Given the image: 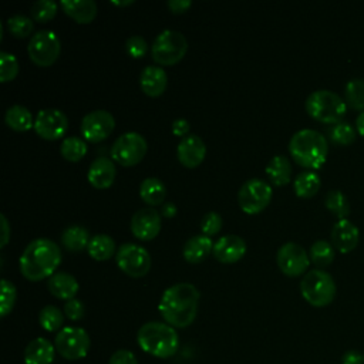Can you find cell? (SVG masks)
Returning <instances> with one entry per match:
<instances>
[{
  "label": "cell",
  "instance_id": "3",
  "mask_svg": "<svg viewBox=\"0 0 364 364\" xmlns=\"http://www.w3.org/2000/svg\"><path fill=\"white\" fill-rule=\"evenodd\" d=\"M289 152L291 158L310 171L318 169L327 159V138L311 128H303L294 132L289 141Z\"/></svg>",
  "mask_w": 364,
  "mask_h": 364
},
{
  "label": "cell",
  "instance_id": "17",
  "mask_svg": "<svg viewBox=\"0 0 364 364\" xmlns=\"http://www.w3.org/2000/svg\"><path fill=\"white\" fill-rule=\"evenodd\" d=\"M246 242L237 235H225L213 245V257L220 263H236L246 253Z\"/></svg>",
  "mask_w": 364,
  "mask_h": 364
},
{
  "label": "cell",
  "instance_id": "40",
  "mask_svg": "<svg viewBox=\"0 0 364 364\" xmlns=\"http://www.w3.org/2000/svg\"><path fill=\"white\" fill-rule=\"evenodd\" d=\"M0 286H1L0 316L6 317L9 313H11V310L14 307V303L17 299V290H16V286L7 279H1Z\"/></svg>",
  "mask_w": 364,
  "mask_h": 364
},
{
  "label": "cell",
  "instance_id": "47",
  "mask_svg": "<svg viewBox=\"0 0 364 364\" xmlns=\"http://www.w3.org/2000/svg\"><path fill=\"white\" fill-rule=\"evenodd\" d=\"M341 364H364L363 353L357 350H348L341 357Z\"/></svg>",
  "mask_w": 364,
  "mask_h": 364
},
{
  "label": "cell",
  "instance_id": "13",
  "mask_svg": "<svg viewBox=\"0 0 364 364\" xmlns=\"http://www.w3.org/2000/svg\"><path fill=\"white\" fill-rule=\"evenodd\" d=\"M36 134L47 141H57L68 131L67 115L57 108H43L34 118Z\"/></svg>",
  "mask_w": 364,
  "mask_h": 364
},
{
  "label": "cell",
  "instance_id": "2",
  "mask_svg": "<svg viewBox=\"0 0 364 364\" xmlns=\"http://www.w3.org/2000/svg\"><path fill=\"white\" fill-rule=\"evenodd\" d=\"M61 263V250L55 242L47 237L31 240L23 250L18 264L21 274L31 282L51 277Z\"/></svg>",
  "mask_w": 364,
  "mask_h": 364
},
{
  "label": "cell",
  "instance_id": "49",
  "mask_svg": "<svg viewBox=\"0 0 364 364\" xmlns=\"http://www.w3.org/2000/svg\"><path fill=\"white\" fill-rule=\"evenodd\" d=\"M0 220H1V239H0V247H4L9 240H10V225L9 220L6 218V215H0Z\"/></svg>",
  "mask_w": 364,
  "mask_h": 364
},
{
  "label": "cell",
  "instance_id": "21",
  "mask_svg": "<svg viewBox=\"0 0 364 364\" xmlns=\"http://www.w3.org/2000/svg\"><path fill=\"white\" fill-rule=\"evenodd\" d=\"M168 85V75L159 65H146L139 74V87L148 97H159Z\"/></svg>",
  "mask_w": 364,
  "mask_h": 364
},
{
  "label": "cell",
  "instance_id": "51",
  "mask_svg": "<svg viewBox=\"0 0 364 364\" xmlns=\"http://www.w3.org/2000/svg\"><path fill=\"white\" fill-rule=\"evenodd\" d=\"M355 129L361 136H364V111H361L355 118Z\"/></svg>",
  "mask_w": 364,
  "mask_h": 364
},
{
  "label": "cell",
  "instance_id": "35",
  "mask_svg": "<svg viewBox=\"0 0 364 364\" xmlns=\"http://www.w3.org/2000/svg\"><path fill=\"white\" fill-rule=\"evenodd\" d=\"M324 205L326 208L334 213L338 219H347L348 213H350V203L348 199L346 198V195L338 191V189H331L326 193L324 198Z\"/></svg>",
  "mask_w": 364,
  "mask_h": 364
},
{
  "label": "cell",
  "instance_id": "25",
  "mask_svg": "<svg viewBox=\"0 0 364 364\" xmlns=\"http://www.w3.org/2000/svg\"><path fill=\"white\" fill-rule=\"evenodd\" d=\"M213 242L206 235H195L189 237L185 245L182 255L189 263H200L203 262L213 250Z\"/></svg>",
  "mask_w": 364,
  "mask_h": 364
},
{
  "label": "cell",
  "instance_id": "44",
  "mask_svg": "<svg viewBox=\"0 0 364 364\" xmlns=\"http://www.w3.org/2000/svg\"><path fill=\"white\" fill-rule=\"evenodd\" d=\"M64 314L71 321L81 320L84 317V314H85L84 303L81 300H78V299H71V300L65 301V304H64Z\"/></svg>",
  "mask_w": 364,
  "mask_h": 364
},
{
  "label": "cell",
  "instance_id": "43",
  "mask_svg": "<svg viewBox=\"0 0 364 364\" xmlns=\"http://www.w3.org/2000/svg\"><path fill=\"white\" fill-rule=\"evenodd\" d=\"M125 50L132 58H142L148 51V43L142 36H131L125 41Z\"/></svg>",
  "mask_w": 364,
  "mask_h": 364
},
{
  "label": "cell",
  "instance_id": "20",
  "mask_svg": "<svg viewBox=\"0 0 364 364\" xmlns=\"http://www.w3.org/2000/svg\"><path fill=\"white\" fill-rule=\"evenodd\" d=\"M115 175H117V169H115L114 161L105 156H100L91 162L88 168L87 179L94 188L105 189L114 183Z\"/></svg>",
  "mask_w": 364,
  "mask_h": 364
},
{
  "label": "cell",
  "instance_id": "38",
  "mask_svg": "<svg viewBox=\"0 0 364 364\" xmlns=\"http://www.w3.org/2000/svg\"><path fill=\"white\" fill-rule=\"evenodd\" d=\"M7 30L17 38L28 37L34 30V20L24 14H13L7 18Z\"/></svg>",
  "mask_w": 364,
  "mask_h": 364
},
{
  "label": "cell",
  "instance_id": "29",
  "mask_svg": "<svg viewBox=\"0 0 364 364\" xmlns=\"http://www.w3.org/2000/svg\"><path fill=\"white\" fill-rule=\"evenodd\" d=\"M139 196L149 206L162 205L166 196V186L159 178H145L139 185Z\"/></svg>",
  "mask_w": 364,
  "mask_h": 364
},
{
  "label": "cell",
  "instance_id": "1",
  "mask_svg": "<svg viewBox=\"0 0 364 364\" xmlns=\"http://www.w3.org/2000/svg\"><path fill=\"white\" fill-rule=\"evenodd\" d=\"M199 297V290L192 283H176L162 293L158 310L165 323L185 328L193 323L198 314Z\"/></svg>",
  "mask_w": 364,
  "mask_h": 364
},
{
  "label": "cell",
  "instance_id": "53",
  "mask_svg": "<svg viewBox=\"0 0 364 364\" xmlns=\"http://www.w3.org/2000/svg\"><path fill=\"white\" fill-rule=\"evenodd\" d=\"M363 357H364V353H363Z\"/></svg>",
  "mask_w": 364,
  "mask_h": 364
},
{
  "label": "cell",
  "instance_id": "33",
  "mask_svg": "<svg viewBox=\"0 0 364 364\" xmlns=\"http://www.w3.org/2000/svg\"><path fill=\"white\" fill-rule=\"evenodd\" d=\"M309 256L317 267H327L334 260V246L324 239H318L310 246Z\"/></svg>",
  "mask_w": 364,
  "mask_h": 364
},
{
  "label": "cell",
  "instance_id": "19",
  "mask_svg": "<svg viewBox=\"0 0 364 364\" xmlns=\"http://www.w3.org/2000/svg\"><path fill=\"white\" fill-rule=\"evenodd\" d=\"M330 237L334 249L340 250L341 253H348L358 245L360 230L351 220L338 219L333 225Z\"/></svg>",
  "mask_w": 364,
  "mask_h": 364
},
{
  "label": "cell",
  "instance_id": "31",
  "mask_svg": "<svg viewBox=\"0 0 364 364\" xmlns=\"http://www.w3.org/2000/svg\"><path fill=\"white\" fill-rule=\"evenodd\" d=\"M321 185V179L314 171H301L296 175L293 182V189L300 198H311L314 196Z\"/></svg>",
  "mask_w": 364,
  "mask_h": 364
},
{
  "label": "cell",
  "instance_id": "18",
  "mask_svg": "<svg viewBox=\"0 0 364 364\" xmlns=\"http://www.w3.org/2000/svg\"><path fill=\"white\" fill-rule=\"evenodd\" d=\"M178 161L186 168H195L202 164L206 156V145L196 134H189L182 138L176 148Z\"/></svg>",
  "mask_w": 364,
  "mask_h": 364
},
{
  "label": "cell",
  "instance_id": "4",
  "mask_svg": "<svg viewBox=\"0 0 364 364\" xmlns=\"http://www.w3.org/2000/svg\"><path fill=\"white\" fill-rule=\"evenodd\" d=\"M136 341L142 351L156 358L172 357L179 347L175 327L162 321H148L136 333Z\"/></svg>",
  "mask_w": 364,
  "mask_h": 364
},
{
  "label": "cell",
  "instance_id": "14",
  "mask_svg": "<svg viewBox=\"0 0 364 364\" xmlns=\"http://www.w3.org/2000/svg\"><path fill=\"white\" fill-rule=\"evenodd\" d=\"M115 129V118L107 109H95L85 114L81 119V135L91 144L101 142Z\"/></svg>",
  "mask_w": 364,
  "mask_h": 364
},
{
  "label": "cell",
  "instance_id": "52",
  "mask_svg": "<svg viewBox=\"0 0 364 364\" xmlns=\"http://www.w3.org/2000/svg\"><path fill=\"white\" fill-rule=\"evenodd\" d=\"M111 3L115 4V6H128V4H132L134 1L132 0H128V1H115V0H112Z\"/></svg>",
  "mask_w": 364,
  "mask_h": 364
},
{
  "label": "cell",
  "instance_id": "23",
  "mask_svg": "<svg viewBox=\"0 0 364 364\" xmlns=\"http://www.w3.org/2000/svg\"><path fill=\"white\" fill-rule=\"evenodd\" d=\"M47 287L50 290V293L61 300H71L75 299L78 290H80V284L77 282V279L67 273V272H57L54 273L48 282H47Z\"/></svg>",
  "mask_w": 364,
  "mask_h": 364
},
{
  "label": "cell",
  "instance_id": "15",
  "mask_svg": "<svg viewBox=\"0 0 364 364\" xmlns=\"http://www.w3.org/2000/svg\"><path fill=\"white\" fill-rule=\"evenodd\" d=\"M276 262L282 273L290 277H296L307 270L310 264V256L301 245L296 242H286L279 247L276 253Z\"/></svg>",
  "mask_w": 364,
  "mask_h": 364
},
{
  "label": "cell",
  "instance_id": "34",
  "mask_svg": "<svg viewBox=\"0 0 364 364\" xmlns=\"http://www.w3.org/2000/svg\"><path fill=\"white\" fill-rule=\"evenodd\" d=\"M64 313L53 306V304H48V306H44L41 310H40V314H38V321H40V326L46 330V331H50V333H54V331H60L63 328V324H64Z\"/></svg>",
  "mask_w": 364,
  "mask_h": 364
},
{
  "label": "cell",
  "instance_id": "5",
  "mask_svg": "<svg viewBox=\"0 0 364 364\" xmlns=\"http://www.w3.org/2000/svg\"><path fill=\"white\" fill-rule=\"evenodd\" d=\"M307 114L324 124H336L343 121L347 109L346 100L330 90H316L309 94L304 102Z\"/></svg>",
  "mask_w": 364,
  "mask_h": 364
},
{
  "label": "cell",
  "instance_id": "39",
  "mask_svg": "<svg viewBox=\"0 0 364 364\" xmlns=\"http://www.w3.org/2000/svg\"><path fill=\"white\" fill-rule=\"evenodd\" d=\"M31 18L37 23H46L55 17L57 3L53 0H38L30 9Z\"/></svg>",
  "mask_w": 364,
  "mask_h": 364
},
{
  "label": "cell",
  "instance_id": "41",
  "mask_svg": "<svg viewBox=\"0 0 364 364\" xmlns=\"http://www.w3.org/2000/svg\"><path fill=\"white\" fill-rule=\"evenodd\" d=\"M18 61L14 54L7 51H0V81H13L18 74Z\"/></svg>",
  "mask_w": 364,
  "mask_h": 364
},
{
  "label": "cell",
  "instance_id": "45",
  "mask_svg": "<svg viewBox=\"0 0 364 364\" xmlns=\"http://www.w3.org/2000/svg\"><path fill=\"white\" fill-rule=\"evenodd\" d=\"M108 364H138L135 354L129 350H117L111 357Z\"/></svg>",
  "mask_w": 364,
  "mask_h": 364
},
{
  "label": "cell",
  "instance_id": "32",
  "mask_svg": "<svg viewBox=\"0 0 364 364\" xmlns=\"http://www.w3.org/2000/svg\"><path fill=\"white\" fill-rule=\"evenodd\" d=\"M60 152L64 159L70 162H78L87 154V144L80 136H65L60 145Z\"/></svg>",
  "mask_w": 364,
  "mask_h": 364
},
{
  "label": "cell",
  "instance_id": "36",
  "mask_svg": "<svg viewBox=\"0 0 364 364\" xmlns=\"http://www.w3.org/2000/svg\"><path fill=\"white\" fill-rule=\"evenodd\" d=\"M346 104L357 111H364V80L351 78L344 87Z\"/></svg>",
  "mask_w": 364,
  "mask_h": 364
},
{
  "label": "cell",
  "instance_id": "48",
  "mask_svg": "<svg viewBox=\"0 0 364 364\" xmlns=\"http://www.w3.org/2000/svg\"><path fill=\"white\" fill-rule=\"evenodd\" d=\"M166 6L172 13L181 14V13H185L192 6V1L191 0H169L166 3Z\"/></svg>",
  "mask_w": 364,
  "mask_h": 364
},
{
  "label": "cell",
  "instance_id": "30",
  "mask_svg": "<svg viewBox=\"0 0 364 364\" xmlns=\"http://www.w3.org/2000/svg\"><path fill=\"white\" fill-rule=\"evenodd\" d=\"M90 240V232L81 225H71L61 233V243L70 252H80L87 249Z\"/></svg>",
  "mask_w": 364,
  "mask_h": 364
},
{
  "label": "cell",
  "instance_id": "28",
  "mask_svg": "<svg viewBox=\"0 0 364 364\" xmlns=\"http://www.w3.org/2000/svg\"><path fill=\"white\" fill-rule=\"evenodd\" d=\"M4 121L9 128L18 131V132L28 131L30 128L34 127L33 114L30 112L28 108H26L24 105H20V104H14L7 108V111L4 114Z\"/></svg>",
  "mask_w": 364,
  "mask_h": 364
},
{
  "label": "cell",
  "instance_id": "9",
  "mask_svg": "<svg viewBox=\"0 0 364 364\" xmlns=\"http://www.w3.org/2000/svg\"><path fill=\"white\" fill-rule=\"evenodd\" d=\"M54 346L57 353L70 361L81 360L84 358L91 347V338L88 333L81 328V327H63L55 338H54Z\"/></svg>",
  "mask_w": 364,
  "mask_h": 364
},
{
  "label": "cell",
  "instance_id": "11",
  "mask_svg": "<svg viewBox=\"0 0 364 364\" xmlns=\"http://www.w3.org/2000/svg\"><path fill=\"white\" fill-rule=\"evenodd\" d=\"M61 51L58 36L53 30H40L28 41L27 53L30 60L38 67H48L57 61Z\"/></svg>",
  "mask_w": 364,
  "mask_h": 364
},
{
  "label": "cell",
  "instance_id": "50",
  "mask_svg": "<svg viewBox=\"0 0 364 364\" xmlns=\"http://www.w3.org/2000/svg\"><path fill=\"white\" fill-rule=\"evenodd\" d=\"M176 212H178V209H176V205L173 202H166L161 206V215L164 218H168V219L173 218L176 215Z\"/></svg>",
  "mask_w": 364,
  "mask_h": 364
},
{
  "label": "cell",
  "instance_id": "22",
  "mask_svg": "<svg viewBox=\"0 0 364 364\" xmlns=\"http://www.w3.org/2000/svg\"><path fill=\"white\" fill-rule=\"evenodd\" d=\"M55 351V346L51 341L44 337H37L26 346L23 358L26 364H51Z\"/></svg>",
  "mask_w": 364,
  "mask_h": 364
},
{
  "label": "cell",
  "instance_id": "10",
  "mask_svg": "<svg viewBox=\"0 0 364 364\" xmlns=\"http://www.w3.org/2000/svg\"><path fill=\"white\" fill-rule=\"evenodd\" d=\"M273 196L270 183L260 178H252L243 182L237 192V202L240 209L247 215L260 213L267 208Z\"/></svg>",
  "mask_w": 364,
  "mask_h": 364
},
{
  "label": "cell",
  "instance_id": "26",
  "mask_svg": "<svg viewBox=\"0 0 364 364\" xmlns=\"http://www.w3.org/2000/svg\"><path fill=\"white\" fill-rule=\"evenodd\" d=\"M266 175L269 181L276 185H287L291 179V164L284 155H274L266 165Z\"/></svg>",
  "mask_w": 364,
  "mask_h": 364
},
{
  "label": "cell",
  "instance_id": "46",
  "mask_svg": "<svg viewBox=\"0 0 364 364\" xmlns=\"http://www.w3.org/2000/svg\"><path fill=\"white\" fill-rule=\"evenodd\" d=\"M189 129H191V125L185 118H176L172 122V134L176 136L185 138L186 135H189Z\"/></svg>",
  "mask_w": 364,
  "mask_h": 364
},
{
  "label": "cell",
  "instance_id": "7",
  "mask_svg": "<svg viewBox=\"0 0 364 364\" xmlns=\"http://www.w3.org/2000/svg\"><path fill=\"white\" fill-rule=\"evenodd\" d=\"M188 51L186 37L176 30H162L151 46V55L159 65H173L183 58Z\"/></svg>",
  "mask_w": 364,
  "mask_h": 364
},
{
  "label": "cell",
  "instance_id": "37",
  "mask_svg": "<svg viewBox=\"0 0 364 364\" xmlns=\"http://www.w3.org/2000/svg\"><path fill=\"white\" fill-rule=\"evenodd\" d=\"M357 129L348 121H338L328 128V138L333 144L348 145L355 139Z\"/></svg>",
  "mask_w": 364,
  "mask_h": 364
},
{
  "label": "cell",
  "instance_id": "42",
  "mask_svg": "<svg viewBox=\"0 0 364 364\" xmlns=\"http://www.w3.org/2000/svg\"><path fill=\"white\" fill-rule=\"evenodd\" d=\"M222 216L218 212H208L203 215L202 220H200V230L202 235L206 236H213L216 233H219V230L222 229Z\"/></svg>",
  "mask_w": 364,
  "mask_h": 364
},
{
  "label": "cell",
  "instance_id": "27",
  "mask_svg": "<svg viewBox=\"0 0 364 364\" xmlns=\"http://www.w3.org/2000/svg\"><path fill=\"white\" fill-rule=\"evenodd\" d=\"M117 245L114 242V239L109 235L105 233H98L94 235L87 246V252L88 255L97 260V262H102V260H108L114 256V253H117Z\"/></svg>",
  "mask_w": 364,
  "mask_h": 364
},
{
  "label": "cell",
  "instance_id": "16",
  "mask_svg": "<svg viewBox=\"0 0 364 364\" xmlns=\"http://www.w3.org/2000/svg\"><path fill=\"white\" fill-rule=\"evenodd\" d=\"M131 232L139 240H152L161 232V216L152 206L141 208L131 218Z\"/></svg>",
  "mask_w": 364,
  "mask_h": 364
},
{
  "label": "cell",
  "instance_id": "12",
  "mask_svg": "<svg viewBox=\"0 0 364 364\" xmlns=\"http://www.w3.org/2000/svg\"><path fill=\"white\" fill-rule=\"evenodd\" d=\"M118 267L129 277H144L151 269L149 252L136 243H124L115 253Z\"/></svg>",
  "mask_w": 364,
  "mask_h": 364
},
{
  "label": "cell",
  "instance_id": "24",
  "mask_svg": "<svg viewBox=\"0 0 364 364\" xmlns=\"http://www.w3.org/2000/svg\"><path fill=\"white\" fill-rule=\"evenodd\" d=\"M60 7L80 24L91 23L97 16V4L94 0H61Z\"/></svg>",
  "mask_w": 364,
  "mask_h": 364
},
{
  "label": "cell",
  "instance_id": "6",
  "mask_svg": "<svg viewBox=\"0 0 364 364\" xmlns=\"http://www.w3.org/2000/svg\"><path fill=\"white\" fill-rule=\"evenodd\" d=\"M300 291L309 304L324 307L336 297V282L330 273L321 269H311L303 276Z\"/></svg>",
  "mask_w": 364,
  "mask_h": 364
},
{
  "label": "cell",
  "instance_id": "8",
  "mask_svg": "<svg viewBox=\"0 0 364 364\" xmlns=\"http://www.w3.org/2000/svg\"><path fill=\"white\" fill-rule=\"evenodd\" d=\"M148 151L146 139L135 131L121 134L111 146V159L122 166H134L139 164Z\"/></svg>",
  "mask_w": 364,
  "mask_h": 364
}]
</instances>
